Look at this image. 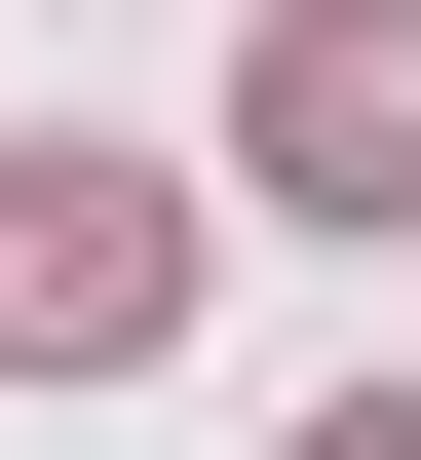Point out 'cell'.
Returning <instances> with one entry per match:
<instances>
[{
    "instance_id": "obj_1",
    "label": "cell",
    "mask_w": 421,
    "mask_h": 460,
    "mask_svg": "<svg viewBox=\"0 0 421 460\" xmlns=\"http://www.w3.org/2000/svg\"><path fill=\"white\" fill-rule=\"evenodd\" d=\"M230 192L268 230H421V39L383 0H268V39H230Z\"/></svg>"
},
{
    "instance_id": "obj_2",
    "label": "cell",
    "mask_w": 421,
    "mask_h": 460,
    "mask_svg": "<svg viewBox=\"0 0 421 460\" xmlns=\"http://www.w3.org/2000/svg\"><path fill=\"white\" fill-rule=\"evenodd\" d=\"M153 307H192V192H153V154H0V345H39V384H115Z\"/></svg>"
},
{
    "instance_id": "obj_3",
    "label": "cell",
    "mask_w": 421,
    "mask_h": 460,
    "mask_svg": "<svg viewBox=\"0 0 421 460\" xmlns=\"http://www.w3.org/2000/svg\"><path fill=\"white\" fill-rule=\"evenodd\" d=\"M307 460H421V384H307Z\"/></svg>"
}]
</instances>
